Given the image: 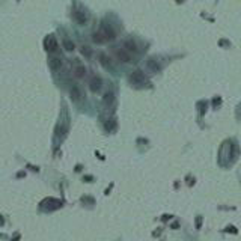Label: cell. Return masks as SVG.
<instances>
[{"label": "cell", "instance_id": "6da1fadb", "mask_svg": "<svg viewBox=\"0 0 241 241\" xmlns=\"http://www.w3.org/2000/svg\"><path fill=\"white\" fill-rule=\"evenodd\" d=\"M98 33H99V35H101V36H103L104 42H107V41H111V39H115V32L111 30V27H109L107 24H103L101 27H99Z\"/></svg>", "mask_w": 241, "mask_h": 241}, {"label": "cell", "instance_id": "7a4b0ae2", "mask_svg": "<svg viewBox=\"0 0 241 241\" xmlns=\"http://www.w3.org/2000/svg\"><path fill=\"white\" fill-rule=\"evenodd\" d=\"M130 80H131V83H134V85H142V83H145V74L140 71V69H136L134 73H131V75H130Z\"/></svg>", "mask_w": 241, "mask_h": 241}, {"label": "cell", "instance_id": "3957f363", "mask_svg": "<svg viewBox=\"0 0 241 241\" xmlns=\"http://www.w3.org/2000/svg\"><path fill=\"white\" fill-rule=\"evenodd\" d=\"M45 48L50 50V51H57L59 50L57 48V41H56V38L53 36V35H50V36L45 39Z\"/></svg>", "mask_w": 241, "mask_h": 241}, {"label": "cell", "instance_id": "277c9868", "mask_svg": "<svg viewBox=\"0 0 241 241\" xmlns=\"http://www.w3.org/2000/svg\"><path fill=\"white\" fill-rule=\"evenodd\" d=\"M116 57L121 62H131V56L128 54V51L125 48H117L116 50Z\"/></svg>", "mask_w": 241, "mask_h": 241}, {"label": "cell", "instance_id": "5b68a950", "mask_svg": "<svg viewBox=\"0 0 241 241\" xmlns=\"http://www.w3.org/2000/svg\"><path fill=\"white\" fill-rule=\"evenodd\" d=\"M101 79L99 77H97V75H93V77L91 79V81H89V87H91V91L92 92H98L99 89H101Z\"/></svg>", "mask_w": 241, "mask_h": 241}, {"label": "cell", "instance_id": "8992f818", "mask_svg": "<svg viewBox=\"0 0 241 241\" xmlns=\"http://www.w3.org/2000/svg\"><path fill=\"white\" fill-rule=\"evenodd\" d=\"M69 93H71V98L74 99V101H80L81 99V92L77 86H73L71 91H69Z\"/></svg>", "mask_w": 241, "mask_h": 241}, {"label": "cell", "instance_id": "52a82bcc", "mask_svg": "<svg viewBox=\"0 0 241 241\" xmlns=\"http://www.w3.org/2000/svg\"><path fill=\"white\" fill-rule=\"evenodd\" d=\"M60 66H62V60H60V59L50 57V68H51V69H54V71H56V69H59Z\"/></svg>", "mask_w": 241, "mask_h": 241}, {"label": "cell", "instance_id": "ba28073f", "mask_svg": "<svg viewBox=\"0 0 241 241\" xmlns=\"http://www.w3.org/2000/svg\"><path fill=\"white\" fill-rule=\"evenodd\" d=\"M85 73H86V69L83 65H77L74 68V77H77V79H81L85 75Z\"/></svg>", "mask_w": 241, "mask_h": 241}, {"label": "cell", "instance_id": "9c48e42d", "mask_svg": "<svg viewBox=\"0 0 241 241\" xmlns=\"http://www.w3.org/2000/svg\"><path fill=\"white\" fill-rule=\"evenodd\" d=\"M124 48H125V50H128V51H137V44L134 42V41L128 39V41H125Z\"/></svg>", "mask_w": 241, "mask_h": 241}, {"label": "cell", "instance_id": "30bf717a", "mask_svg": "<svg viewBox=\"0 0 241 241\" xmlns=\"http://www.w3.org/2000/svg\"><path fill=\"white\" fill-rule=\"evenodd\" d=\"M146 66H148V69H151L152 73H157L160 71V65L154 60V59H151V60H148V63H146Z\"/></svg>", "mask_w": 241, "mask_h": 241}, {"label": "cell", "instance_id": "8fae6325", "mask_svg": "<svg viewBox=\"0 0 241 241\" xmlns=\"http://www.w3.org/2000/svg\"><path fill=\"white\" fill-rule=\"evenodd\" d=\"M75 18H77V21L80 23V24H85L87 17H86V14L83 12V11H75Z\"/></svg>", "mask_w": 241, "mask_h": 241}, {"label": "cell", "instance_id": "7c38bea8", "mask_svg": "<svg viewBox=\"0 0 241 241\" xmlns=\"http://www.w3.org/2000/svg\"><path fill=\"white\" fill-rule=\"evenodd\" d=\"M113 98H115L113 92H107V93L104 95L103 101H104V104H111V103H113Z\"/></svg>", "mask_w": 241, "mask_h": 241}, {"label": "cell", "instance_id": "4fadbf2b", "mask_svg": "<svg viewBox=\"0 0 241 241\" xmlns=\"http://www.w3.org/2000/svg\"><path fill=\"white\" fill-rule=\"evenodd\" d=\"M63 47H65V50H68V51H73V50L75 48L74 42H73V41H69V39H65V41H63Z\"/></svg>", "mask_w": 241, "mask_h": 241}, {"label": "cell", "instance_id": "5bb4252c", "mask_svg": "<svg viewBox=\"0 0 241 241\" xmlns=\"http://www.w3.org/2000/svg\"><path fill=\"white\" fill-rule=\"evenodd\" d=\"M93 41H95V42H98V44H103V42H104L103 36H101V35H99L98 32H97L95 35H93Z\"/></svg>", "mask_w": 241, "mask_h": 241}, {"label": "cell", "instance_id": "9a60e30c", "mask_svg": "<svg viewBox=\"0 0 241 241\" xmlns=\"http://www.w3.org/2000/svg\"><path fill=\"white\" fill-rule=\"evenodd\" d=\"M99 59H101V63H103V65L104 66H109V59H107V56H105V54H99Z\"/></svg>", "mask_w": 241, "mask_h": 241}, {"label": "cell", "instance_id": "2e32d148", "mask_svg": "<svg viewBox=\"0 0 241 241\" xmlns=\"http://www.w3.org/2000/svg\"><path fill=\"white\" fill-rule=\"evenodd\" d=\"M81 53H83L85 56H91V50L87 48V47H81Z\"/></svg>", "mask_w": 241, "mask_h": 241}]
</instances>
